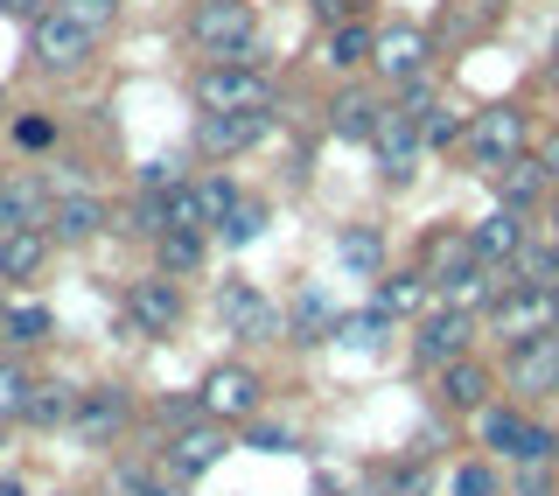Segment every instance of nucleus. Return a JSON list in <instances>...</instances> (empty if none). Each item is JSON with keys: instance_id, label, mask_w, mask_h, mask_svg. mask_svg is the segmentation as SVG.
<instances>
[{"instance_id": "nucleus-1", "label": "nucleus", "mask_w": 559, "mask_h": 496, "mask_svg": "<svg viewBox=\"0 0 559 496\" xmlns=\"http://www.w3.org/2000/svg\"><path fill=\"white\" fill-rule=\"evenodd\" d=\"M252 35H259L252 0H197V8H189V43L217 63H238L245 49H252Z\"/></svg>"}, {"instance_id": "nucleus-2", "label": "nucleus", "mask_w": 559, "mask_h": 496, "mask_svg": "<svg viewBox=\"0 0 559 496\" xmlns=\"http://www.w3.org/2000/svg\"><path fill=\"white\" fill-rule=\"evenodd\" d=\"M489 329L511 350H524V343H538V335H559V308H552L546 287H503L489 300Z\"/></svg>"}, {"instance_id": "nucleus-3", "label": "nucleus", "mask_w": 559, "mask_h": 496, "mask_svg": "<svg viewBox=\"0 0 559 496\" xmlns=\"http://www.w3.org/2000/svg\"><path fill=\"white\" fill-rule=\"evenodd\" d=\"M197 105L203 113H259V105H273V78L259 63H210L197 78Z\"/></svg>"}, {"instance_id": "nucleus-4", "label": "nucleus", "mask_w": 559, "mask_h": 496, "mask_svg": "<svg viewBox=\"0 0 559 496\" xmlns=\"http://www.w3.org/2000/svg\"><path fill=\"white\" fill-rule=\"evenodd\" d=\"M28 49H35V63H43V70H84V63H92V49H98V35L84 28L78 14L49 8V14H35Z\"/></svg>"}, {"instance_id": "nucleus-5", "label": "nucleus", "mask_w": 559, "mask_h": 496, "mask_svg": "<svg viewBox=\"0 0 559 496\" xmlns=\"http://www.w3.org/2000/svg\"><path fill=\"white\" fill-rule=\"evenodd\" d=\"M524 140H532V127H524L518 105H489V113L468 119V140H462V147H468V162H483L489 175H497L503 162H518V154H524Z\"/></svg>"}, {"instance_id": "nucleus-6", "label": "nucleus", "mask_w": 559, "mask_h": 496, "mask_svg": "<svg viewBox=\"0 0 559 496\" xmlns=\"http://www.w3.org/2000/svg\"><path fill=\"white\" fill-rule=\"evenodd\" d=\"M127 329L133 335H175L182 329V280L168 273H147L127 287Z\"/></svg>"}, {"instance_id": "nucleus-7", "label": "nucleus", "mask_w": 559, "mask_h": 496, "mask_svg": "<svg viewBox=\"0 0 559 496\" xmlns=\"http://www.w3.org/2000/svg\"><path fill=\"white\" fill-rule=\"evenodd\" d=\"M371 147H378V168H384V182H406L413 175V162H419V147H427V140H419V113L406 98L399 105H384L378 113V133H371Z\"/></svg>"}, {"instance_id": "nucleus-8", "label": "nucleus", "mask_w": 559, "mask_h": 496, "mask_svg": "<svg viewBox=\"0 0 559 496\" xmlns=\"http://www.w3.org/2000/svg\"><path fill=\"white\" fill-rule=\"evenodd\" d=\"M427 57H433V43H427V28H413V22H399V28H384L378 43H371V70L384 84H419L427 78Z\"/></svg>"}, {"instance_id": "nucleus-9", "label": "nucleus", "mask_w": 559, "mask_h": 496, "mask_svg": "<svg viewBox=\"0 0 559 496\" xmlns=\"http://www.w3.org/2000/svg\"><path fill=\"white\" fill-rule=\"evenodd\" d=\"M133 420V399L127 385H92V392H78V413H70V434L92 440V448H105V440H119Z\"/></svg>"}, {"instance_id": "nucleus-10", "label": "nucleus", "mask_w": 559, "mask_h": 496, "mask_svg": "<svg viewBox=\"0 0 559 496\" xmlns=\"http://www.w3.org/2000/svg\"><path fill=\"white\" fill-rule=\"evenodd\" d=\"M217 315H224V329H231V335H245V343H280V329H287L273 300L259 294V287H245V280H231V287L217 294Z\"/></svg>"}, {"instance_id": "nucleus-11", "label": "nucleus", "mask_w": 559, "mask_h": 496, "mask_svg": "<svg viewBox=\"0 0 559 496\" xmlns=\"http://www.w3.org/2000/svg\"><path fill=\"white\" fill-rule=\"evenodd\" d=\"M468 335H476V315H468V308H448V300H441V308H433L427 322H419L413 357L441 370V364H454V357H468Z\"/></svg>"}, {"instance_id": "nucleus-12", "label": "nucleus", "mask_w": 559, "mask_h": 496, "mask_svg": "<svg viewBox=\"0 0 559 496\" xmlns=\"http://www.w3.org/2000/svg\"><path fill=\"white\" fill-rule=\"evenodd\" d=\"M197 392H203V413L224 427V420L259 413V370H252V364H217V370L197 385Z\"/></svg>"}, {"instance_id": "nucleus-13", "label": "nucleus", "mask_w": 559, "mask_h": 496, "mask_svg": "<svg viewBox=\"0 0 559 496\" xmlns=\"http://www.w3.org/2000/svg\"><path fill=\"white\" fill-rule=\"evenodd\" d=\"M273 133V105H259V113H203V147L210 154H245V147H259V140Z\"/></svg>"}, {"instance_id": "nucleus-14", "label": "nucleus", "mask_w": 559, "mask_h": 496, "mask_svg": "<svg viewBox=\"0 0 559 496\" xmlns=\"http://www.w3.org/2000/svg\"><path fill=\"white\" fill-rule=\"evenodd\" d=\"M57 245H92L105 232V203L92 197V189H63L57 203H49V224H43Z\"/></svg>"}, {"instance_id": "nucleus-15", "label": "nucleus", "mask_w": 559, "mask_h": 496, "mask_svg": "<svg viewBox=\"0 0 559 496\" xmlns=\"http://www.w3.org/2000/svg\"><path fill=\"white\" fill-rule=\"evenodd\" d=\"M511 392L518 399H552L559 392V335H538V343L511 350Z\"/></svg>"}, {"instance_id": "nucleus-16", "label": "nucleus", "mask_w": 559, "mask_h": 496, "mask_svg": "<svg viewBox=\"0 0 559 496\" xmlns=\"http://www.w3.org/2000/svg\"><path fill=\"white\" fill-rule=\"evenodd\" d=\"M49 189L35 175H0V232H43L49 224Z\"/></svg>"}, {"instance_id": "nucleus-17", "label": "nucleus", "mask_w": 559, "mask_h": 496, "mask_svg": "<svg viewBox=\"0 0 559 496\" xmlns=\"http://www.w3.org/2000/svg\"><path fill=\"white\" fill-rule=\"evenodd\" d=\"M524 238H532V232H524V210H511V203H497L476 232H468V245H476L483 265H511L524 252Z\"/></svg>"}, {"instance_id": "nucleus-18", "label": "nucleus", "mask_w": 559, "mask_h": 496, "mask_svg": "<svg viewBox=\"0 0 559 496\" xmlns=\"http://www.w3.org/2000/svg\"><path fill=\"white\" fill-rule=\"evenodd\" d=\"M433 392H441V405H454V413H483L489 405V370L476 357H454L433 370Z\"/></svg>"}, {"instance_id": "nucleus-19", "label": "nucleus", "mask_w": 559, "mask_h": 496, "mask_svg": "<svg viewBox=\"0 0 559 496\" xmlns=\"http://www.w3.org/2000/svg\"><path fill=\"white\" fill-rule=\"evenodd\" d=\"M538 197H552V175L538 168V154H518V162H503V168H497V203L532 210Z\"/></svg>"}, {"instance_id": "nucleus-20", "label": "nucleus", "mask_w": 559, "mask_h": 496, "mask_svg": "<svg viewBox=\"0 0 559 496\" xmlns=\"http://www.w3.org/2000/svg\"><path fill=\"white\" fill-rule=\"evenodd\" d=\"M217 462H224V434L217 427H182V434L168 440V469L182 475V483H189V475H203V469H217Z\"/></svg>"}, {"instance_id": "nucleus-21", "label": "nucleus", "mask_w": 559, "mask_h": 496, "mask_svg": "<svg viewBox=\"0 0 559 496\" xmlns=\"http://www.w3.org/2000/svg\"><path fill=\"white\" fill-rule=\"evenodd\" d=\"M378 113H384V105L371 92H349V84H343V92L329 98V133H336V140H371L378 133Z\"/></svg>"}, {"instance_id": "nucleus-22", "label": "nucleus", "mask_w": 559, "mask_h": 496, "mask_svg": "<svg viewBox=\"0 0 559 496\" xmlns=\"http://www.w3.org/2000/svg\"><path fill=\"white\" fill-rule=\"evenodd\" d=\"M49 232H0V280H35L49 259Z\"/></svg>"}, {"instance_id": "nucleus-23", "label": "nucleus", "mask_w": 559, "mask_h": 496, "mask_svg": "<svg viewBox=\"0 0 559 496\" xmlns=\"http://www.w3.org/2000/svg\"><path fill=\"white\" fill-rule=\"evenodd\" d=\"M336 259L349 265V280H378L384 273V238L371 224H349V232H336Z\"/></svg>"}, {"instance_id": "nucleus-24", "label": "nucleus", "mask_w": 559, "mask_h": 496, "mask_svg": "<svg viewBox=\"0 0 559 496\" xmlns=\"http://www.w3.org/2000/svg\"><path fill=\"white\" fill-rule=\"evenodd\" d=\"M511 287H559V238H546V245H538V238H524V252L511 259Z\"/></svg>"}, {"instance_id": "nucleus-25", "label": "nucleus", "mask_w": 559, "mask_h": 496, "mask_svg": "<svg viewBox=\"0 0 559 496\" xmlns=\"http://www.w3.org/2000/svg\"><path fill=\"white\" fill-rule=\"evenodd\" d=\"M371 43H378V35L364 28V22H336L322 57H329V70H357V63H371Z\"/></svg>"}, {"instance_id": "nucleus-26", "label": "nucleus", "mask_w": 559, "mask_h": 496, "mask_svg": "<svg viewBox=\"0 0 559 496\" xmlns=\"http://www.w3.org/2000/svg\"><path fill=\"white\" fill-rule=\"evenodd\" d=\"M419 300H427V273H392V280L378 273V315L399 322V315H413Z\"/></svg>"}, {"instance_id": "nucleus-27", "label": "nucleus", "mask_w": 559, "mask_h": 496, "mask_svg": "<svg viewBox=\"0 0 559 496\" xmlns=\"http://www.w3.org/2000/svg\"><path fill=\"white\" fill-rule=\"evenodd\" d=\"M154 252H162V273L168 280H182V273H197V265H203V232H162V238H154Z\"/></svg>"}, {"instance_id": "nucleus-28", "label": "nucleus", "mask_w": 559, "mask_h": 496, "mask_svg": "<svg viewBox=\"0 0 559 496\" xmlns=\"http://www.w3.org/2000/svg\"><path fill=\"white\" fill-rule=\"evenodd\" d=\"M70 413H78V392H70V385H35V399H28L35 427H70Z\"/></svg>"}, {"instance_id": "nucleus-29", "label": "nucleus", "mask_w": 559, "mask_h": 496, "mask_svg": "<svg viewBox=\"0 0 559 496\" xmlns=\"http://www.w3.org/2000/svg\"><path fill=\"white\" fill-rule=\"evenodd\" d=\"M343 322L329 315V300L322 294H301V308H294V343H329Z\"/></svg>"}, {"instance_id": "nucleus-30", "label": "nucleus", "mask_w": 559, "mask_h": 496, "mask_svg": "<svg viewBox=\"0 0 559 496\" xmlns=\"http://www.w3.org/2000/svg\"><path fill=\"white\" fill-rule=\"evenodd\" d=\"M49 308H35V300H14L8 315H0V335H14V343H49Z\"/></svg>"}, {"instance_id": "nucleus-31", "label": "nucleus", "mask_w": 559, "mask_h": 496, "mask_svg": "<svg viewBox=\"0 0 559 496\" xmlns=\"http://www.w3.org/2000/svg\"><path fill=\"white\" fill-rule=\"evenodd\" d=\"M518 434H524V413H518V405H483V448L489 454H511Z\"/></svg>"}, {"instance_id": "nucleus-32", "label": "nucleus", "mask_w": 559, "mask_h": 496, "mask_svg": "<svg viewBox=\"0 0 559 496\" xmlns=\"http://www.w3.org/2000/svg\"><path fill=\"white\" fill-rule=\"evenodd\" d=\"M259 232H266V203H259V197H238V210L217 224V238H224V245H252Z\"/></svg>"}, {"instance_id": "nucleus-33", "label": "nucleus", "mask_w": 559, "mask_h": 496, "mask_svg": "<svg viewBox=\"0 0 559 496\" xmlns=\"http://www.w3.org/2000/svg\"><path fill=\"white\" fill-rule=\"evenodd\" d=\"M552 454H559V434H552V427H538V420H524V434H518L511 462H518V469H546Z\"/></svg>"}, {"instance_id": "nucleus-34", "label": "nucleus", "mask_w": 559, "mask_h": 496, "mask_svg": "<svg viewBox=\"0 0 559 496\" xmlns=\"http://www.w3.org/2000/svg\"><path fill=\"white\" fill-rule=\"evenodd\" d=\"M28 399H35V385L14 364H0V420H28Z\"/></svg>"}, {"instance_id": "nucleus-35", "label": "nucleus", "mask_w": 559, "mask_h": 496, "mask_svg": "<svg viewBox=\"0 0 559 496\" xmlns=\"http://www.w3.org/2000/svg\"><path fill=\"white\" fill-rule=\"evenodd\" d=\"M448 496H497V469H489V462H462L448 475Z\"/></svg>"}, {"instance_id": "nucleus-36", "label": "nucleus", "mask_w": 559, "mask_h": 496, "mask_svg": "<svg viewBox=\"0 0 559 496\" xmlns=\"http://www.w3.org/2000/svg\"><path fill=\"white\" fill-rule=\"evenodd\" d=\"M63 14H78L92 35H105V28H112V14H119V0H63Z\"/></svg>"}, {"instance_id": "nucleus-37", "label": "nucleus", "mask_w": 559, "mask_h": 496, "mask_svg": "<svg viewBox=\"0 0 559 496\" xmlns=\"http://www.w3.org/2000/svg\"><path fill=\"white\" fill-rule=\"evenodd\" d=\"M140 189H154V197L182 189V175H175V162H168V154H162V162H147V168H140Z\"/></svg>"}, {"instance_id": "nucleus-38", "label": "nucleus", "mask_w": 559, "mask_h": 496, "mask_svg": "<svg viewBox=\"0 0 559 496\" xmlns=\"http://www.w3.org/2000/svg\"><path fill=\"white\" fill-rule=\"evenodd\" d=\"M384 329H392V315H378V308H371V315H357V322H343L336 335H357V343H384Z\"/></svg>"}, {"instance_id": "nucleus-39", "label": "nucleus", "mask_w": 559, "mask_h": 496, "mask_svg": "<svg viewBox=\"0 0 559 496\" xmlns=\"http://www.w3.org/2000/svg\"><path fill=\"white\" fill-rule=\"evenodd\" d=\"M392 496H427V462H413V469H392Z\"/></svg>"}, {"instance_id": "nucleus-40", "label": "nucleus", "mask_w": 559, "mask_h": 496, "mask_svg": "<svg viewBox=\"0 0 559 496\" xmlns=\"http://www.w3.org/2000/svg\"><path fill=\"white\" fill-rule=\"evenodd\" d=\"M22 147H49V119H22Z\"/></svg>"}, {"instance_id": "nucleus-41", "label": "nucleus", "mask_w": 559, "mask_h": 496, "mask_svg": "<svg viewBox=\"0 0 559 496\" xmlns=\"http://www.w3.org/2000/svg\"><path fill=\"white\" fill-rule=\"evenodd\" d=\"M538 168H546L552 182H559V133H552V140H538Z\"/></svg>"}, {"instance_id": "nucleus-42", "label": "nucleus", "mask_w": 559, "mask_h": 496, "mask_svg": "<svg viewBox=\"0 0 559 496\" xmlns=\"http://www.w3.org/2000/svg\"><path fill=\"white\" fill-rule=\"evenodd\" d=\"M314 14H329V22H349V0H314Z\"/></svg>"}, {"instance_id": "nucleus-43", "label": "nucleus", "mask_w": 559, "mask_h": 496, "mask_svg": "<svg viewBox=\"0 0 559 496\" xmlns=\"http://www.w3.org/2000/svg\"><path fill=\"white\" fill-rule=\"evenodd\" d=\"M0 14H14V22H35V0H0Z\"/></svg>"}, {"instance_id": "nucleus-44", "label": "nucleus", "mask_w": 559, "mask_h": 496, "mask_svg": "<svg viewBox=\"0 0 559 496\" xmlns=\"http://www.w3.org/2000/svg\"><path fill=\"white\" fill-rule=\"evenodd\" d=\"M546 210H552V238H559V182H552V197H546Z\"/></svg>"}, {"instance_id": "nucleus-45", "label": "nucleus", "mask_w": 559, "mask_h": 496, "mask_svg": "<svg viewBox=\"0 0 559 496\" xmlns=\"http://www.w3.org/2000/svg\"><path fill=\"white\" fill-rule=\"evenodd\" d=\"M552 308H559V287H552Z\"/></svg>"}]
</instances>
